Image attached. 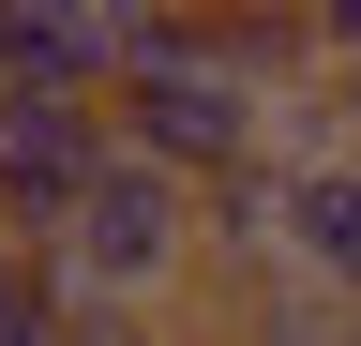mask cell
<instances>
[{
	"instance_id": "5b68a950",
	"label": "cell",
	"mask_w": 361,
	"mask_h": 346,
	"mask_svg": "<svg viewBox=\"0 0 361 346\" xmlns=\"http://www.w3.org/2000/svg\"><path fill=\"white\" fill-rule=\"evenodd\" d=\"M75 346H180L166 316H75Z\"/></svg>"
},
{
	"instance_id": "277c9868",
	"label": "cell",
	"mask_w": 361,
	"mask_h": 346,
	"mask_svg": "<svg viewBox=\"0 0 361 346\" xmlns=\"http://www.w3.org/2000/svg\"><path fill=\"white\" fill-rule=\"evenodd\" d=\"M0 346H75V286L45 241H0Z\"/></svg>"
},
{
	"instance_id": "3957f363",
	"label": "cell",
	"mask_w": 361,
	"mask_h": 346,
	"mask_svg": "<svg viewBox=\"0 0 361 346\" xmlns=\"http://www.w3.org/2000/svg\"><path fill=\"white\" fill-rule=\"evenodd\" d=\"M121 166V121L106 106H45V91H16L0 106V241H61L75 226V196Z\"/></svg>"
},
{
	"instance_id": "8992f818",
	"label": "cell",
	"mask_w": 361,
	"mask_h": 346,
	"mask_svg": "<svg viewBox=\"0 0 361 346\" xmlns=\"http://www.w3.org/2000/svg\"><path fill=\"white\" fill-rule=\"evenodd\" d=\"M346 346H361V316H346Z\"/></svg>"
},
{
	"instance_id": "7a4b0ae2",
	"label": "cell",
	"mask_w": 361,
	"mask_h": 346,
	"mask_svg": "<svg viewBox=\"0 0 361 346\" xmlns=\"http://www.w3.org/2000/svg\"><path fill=\"white\" fill-rule=\"evenodd\" d=\"M61 256V286H75V316H166L180 286L211 271V226H196V196L166 181V166H106V181L75 196V226L45 241Z\"/></svg>"
},
{
	"instance_id": "6da1fadb",
	"label": "cell",
	"mask_w": 361,
	"mask_h": 346,
	"mask_svg": "<svg viewBox=\"0 0 361 346\" xmlns=\"http://www.w3.org/2000/svg\"><path fill=\"white\" fill-rule=\"evenodd\" d=\"M301 106H316V91H301ZM106 121H121V151L166 166L180 196L271 181V136H286V106L196 46V16H121V91H106Z\"/></svg>"
}]
</instances>
